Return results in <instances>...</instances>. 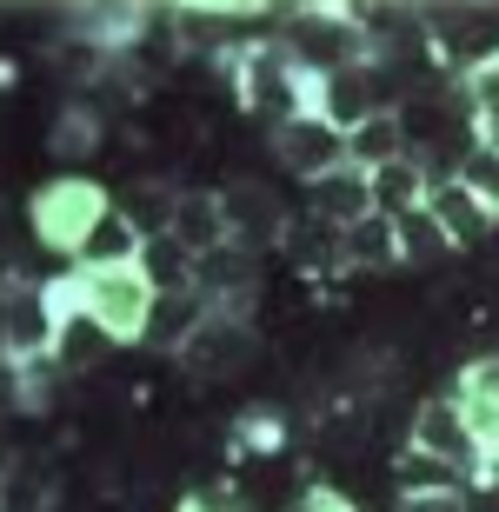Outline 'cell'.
<instances>
[{"mask_svg": "<svg viewBox=\"0 0 499 512\" xmlns=\"http://www.w3.org/2000/svg\"><path fill=\"white\" fill-rule=\"evenodd\" d=\"M114 207L127 213V227H134L140 240H160V233H173L180 187H173V180H127V187L114 193Z\"/></svg>", "mask_w": 499, "mask_h": 512, "instance_id": "cell-16", "label": "cell"}, {"mask_svg": "<svg viewBox=\"0 0 499 512\" xmlns=\"http://www.w3.org/2000/svg\"><path fill=\"white\" fill-rule=\"evenodd\" d=\"M453 399L466 406V426H473V439H480V459L499 466V353L466 360L460 380H453Z\"/></svg>", "mask_w": 499, "mask_h": 512, "instance_id": "cell-9", "label": "cell"}, {"mask_svg": "<svg viewBox=\"0 0 499 512\" xmlns=\"http://www.w3.org/2000/svg\"><path fill=\"white\" fill-rule=\"evenodd\" d=\"M453 180L499 213V147H460L453 153Z\"/></svg>", "mask_w": 499, "mask_h": 512, "instance_id": "cell-28", "label": "cell"}, {"mask_svg": "<svg viewBox=\"0 0 499 512\" xmlns=\"http://www.w3.org/2000/svg\"><path fill=\"white\" fill-rule=\"evenodd\" d=\"M393 486H400V499H413V493H466V473L446 466V459H433V453L400 446V459H393Z\"/></svg>", "mask_w": 499, "mask_h": 512, "instance_id": "cell-23", "label": "cell"}, {"mask_svg": "<svg viewBox=\"0 0 499 512\" xmlns=\"http://www.w3.org/2000/svg\"><path fill=\"white\" fill-rule=\"evenodd\" d=\"M60 506V486H54V466L40 453H14L7 459V512H54Z\"/></svg>", "mask_w": 499, "mask_h": 512, "instance_id": "cell-20", "label": "cell"}, {"mask_svg": "<svg viewBox=\"0 0 499 512\" xmlns=\"http://www.w3.org/2000/svg\"><path fill=\"white\" fill-rule=\"evenodd\" d=\"M400 512H466V493H413L400 499Z\"/></svg>", "mask_w": 499, "mask_h": 512, "instance_id": "cell-33", "label": "cell"}, {"mask_svg": "<svg viewBox=\"0 0 499 512\" xmlns=\"http://www.w3.org/2000/svg\"><path fill=\"white\" fill-rule=\"evenodd\" d=\"M406 446H413V453L446 459V466H460L466 479H473V473H486L480 439H473V426H466V406H460L453 393L420 399V406H413V419H406Z\"/></svg>", "mask_w": 499, "mask_h": 512, "instance_id": "cell-5", "label": "cell"}, {"mask_svg": "<svg viewBox=\"0 0 499 512\" xmlns=\"http://www.w3.org/2000/svg\"><path fill=\"white\" fill-rule=\"evenodd\" d=\"M307 213H320V220H333V227L346 233L353 220H366V213H373V173H360V167H333L327 180H313Z\"/></svg>", "mask_w": 499, "mask_h": 512, "instance_id": "cell-14", "label": "cell"}, {"mask_svg": "<svg viewBox=\"0 0 499 512\" xmlns=\"http://www.w3.org/2000/svg\"><path fill=\"white\" fill-rule=\"evenodd\" d=\"M400 266V227L386 213H366L346 227V273H386Z\"/></svg>", "mask_w": 499, "mask_h": 512, "instance_id": "cell-19", "label": "cell"}, {"mask_svg": "<svg viewBox=\"0 0 499 512\" xmlns=\"http://www.w3.org/2000/svg\"><path fill=\"white\" fill-rule=\"evenodd\" d=\"M134 266L147 273V286H154L160 300H173V293H193V253L180 247L173 233H160V240H147Z\"/></svg>", "mask_w": 499, "mask_h": 512, "instance_id": "cell-22", "label": "cell"}, {"mask_svg": "<svg viewBox=\"0 0 499 512\" xmlns=\"http://www.w3.org/2000/svg\"><path fill=\"white\" fill-rule=\"evenodd\" d=\"M140 247H147V240H140L134 227H127V213H107V220H100L94 227V240H87V247H80V260L74 266H134L140 260Z\"/></svg>", "mask_w": 499, "mask_h": 512, "instance_id": "cell-25", "label": "cell"}, {"mask_svg": "<svg viewBox=\"0 0 499 512\" xmlns=\"http://www.w3.org/2000/svg\"><path fill=\"white\" fill-rule=\"evenodd\" d=\"M273 160L293 173V180H327L333 167H346V133L333 127V120L320 114H287V120H273Z\"/></svg>", "mask_w": 499, "mask_h": 512, "instance_id": "cell-6", "label": "cell"}, {"mask_svg": "<svg viewBox=\"0 0 499 512\" xmlns=\"http://www.w3.org/2000/svg\"><path fill=\"white\" fill-rule=\"evenodd\" d=\"M7 393H14V413H54L60 393H67V366L60 360H34V366H7Z\"/></svg>", "mask_w": 499, "mask_h": 512, "instance_id": "cell-21", "label": "cell"}, {"mask_svg": "<svg viewBox=\"0 0 499 512\" xmlns=\"http://www.w3.org/2000/svg\"><path fill=\"white\" fill-rule=\"evenodd\" d=\"M173 240L200 260V253L227 247V207H220V187H180V213H173Z\"/></svg>", "mask_w": 499, "mask_h": 512, "instance_id": "cell-13", "label": "cell"}, {"mask_svg": "<svg viewBox=\"0 0 499 512\" xmlns=\"http://www.w3.org/2000/svg\"><path fill=\"white\" fill-rule=\"evenodd\" d=\"M173 512H253V499L233 486V479H200V486H187L180 493V506Z\"/></svg>", "mask_w": 499, "mask_h": 512, "instance_id": "cell-29", "label": "cell"}, {"mask_svg": "<svg viewBox=\"0 0 499 512\" xmlns=\"http://www.w3.org/2000/svg\"><path fill=\"white\" fill-rule=\"evenodd\" d=\"M400 227V266H440L446 253H453V240H446V227L433 220V207L406 213V220H393Z\"/></svg>", "mask_w": 499, "mask_h": 512, "instance_id": "cell-26", "label": "cell"}, {"mask_svg": "<svg viewBox=\"0 0 499 512\" xmlns=\"http://www.w3.org/2000/svg\"><path fill=\"white\" fill-rule=\"evenodd\" d=\"M426 193H433V167H426L420 153H406V160H393V167L373 173V213H386V220L420 213Z\"/></svg>", "mask_w": 499, "mask_h": 512, "instance_id": "cell-15", "label": "cell"}, {"mask_svg": "<svg viewBox=\"0 0 499 512\" xmlns=\"http://www.w3.org/2000/svg\"><path fill=\"white\" fill-rule=\"evenodd\" d=\"M466 512H499V466L466 479Z\"/></svg>", "mask_w": 499, "mask_h": 512, "instance_id": "cell-32", "label": "cell"}, {"mask_svg": "<svg viewBox=\"0 0 499 512\" xmlns=\"http://www.w3.org/2000/svg\"><path fill=\"white\" fill-rule=\"evenodd\" d=\"M253 353H260V326H253V313H240V306H207L200 326L180 340L173 366H180L193 386H220V380H240V373L253 366Z\"/></svg>", "mask_w": 499, "mask_h": 512, "instance_id": "cell-3", "label": "cell"}, {"mask_svg": "<svg viewBox=\"0 0 499 512\" xmlns=\"http://www.w3.org/2000/svg\"><path fill=\"white\" fill-rule=\"evenodd\" d=\"M287 512H360V506H353L340 486H320V479H313V486H300V499H293Z\"/></svg>", "mask_w": 499, "mask_h": 512, "instance_id": "cell-31", "label": "cell"}, {"mask_svg": "<svg viewBox=\"0 0 499 512\" xmlns=\"http://www.w3.org/2000/svg\"><path fill=\"white\" fill-rule=\"evenodd\" d=\"M193 293L207 306H240V313H253V300H260V253L247 247H213L193 260Z\"/></svg>", "mask_w": 499, "mask_h": 512, "instance_id": "cell-8", "label": "cell"}, {"mask_svg": "<svg viewBox=\"0 0 499 512\" xmlns=\"http://www.w3.org/2000/svg\"><path fill=\"white\" fill-rule=\"evenodd\" d=\"M426 207H433V220L446 227V240H453V253H473L493 240L499 213L486 207V200H473V193L460 187V180H433V193H426Z\"/></svg>", "mask_w": 499, "mask_h": 512, "instance_id": "cell-10", "label": "cell"}, {"mask_svg": "<svg viewBox=\"0 0 499 512\" xmlns=\"http://www.w3.org/2000/svg\"><path fill=\"white\" fill-rule=\"evenodd\" d=\"M460 100H466V114H499V54L460 87Z\"/></svg>", "mask_w": 499, "mask_h": 512, "instance_id": "cell-30", "label": "cell"}, {"mask_svg": "<svg viewBox=\"0 0 499 512\" xmlns=\"http://www.w3.org/2000/svg\"><path fill=\"white\" fill-rule=\"evenodd\" d=\"M114 213V193L100 187V180H47V187H34V200H27V227H34V240L47 253H60V260H80V247L94 240V227Z\"/></svg>", "mask_w": 499, "mask_h": 512, "instance_id": "cell-2", "label": "cell"}, {"mask_svg": "<svg viewBox=\"0 0 499 512\" xmlns=\"http://www.w3.org/2000/svg\"><path fill=\"white\" fill-rule=\"evenodd\" d=\"M280 446H287V413H280V406L260 399V406H240V413H233V426H227L233 459H273Z\"/></svg>", "mask_w": 499, "mask_h": 512, "instance_id": "cell-17", "label": "cell"}, {"mask_svg": "<svg viewBox=\"0 0 499 512\" xmlns=\"http://www.w3.org/2000/svg\"><path fill=\"white\" fill-rule=\"evenodd\" d=\"M220 207H227V247H247V253H267L287 240V207L273 200V187H260V180H233V187H220Z\"/></svg>", "mask_w": 499, "mask_h": 512, "instance_id": "cell-7", "label": "cell"}, {"mask_svg": "<svg viewBox=\"0 0 499 512\" xmlns=\"http://www.w3.org/2000/svg\"><path fill=\"white\" fill-rule=\"evenodd\" d=\"M280 247H287V260L300 266V273H313V280H333V273H346V233L333 227V220H320V213L293 220Z\"/></svg>", "mask_w": 499, "mask_h": 512, "instance_id": "cell-11", "label": "cell"}, {"mask_svg": "<svg viewBox=\"0 0 499 512\" xmlns=\"http://www.w3.org/2000/svg\"><path fill=\"white\" fill-rule=\"evenodd\" d=\"M100 140H107V114H100L87 94H67L54 127H47V153H54V160H94Z\"/></svg>", "mask_w": 499, "mask_h": 512, "instance_id": "cell-12", "label": "cell"}, {"mask_svg": "<svg viewBox=\"0 0 499 512\" xmlns=\"http://www.w3.org/2000/svg\"><path fill=\"white\" fill-rule=\"evenodd\" d=\"M60 306L47 293V280L34 273H7V366H34L60 353Z\"/></svg>", "mask_w": 499, "mask_h": 512, "instance_id": "cell-4", "label": "cell"}, {"mask_svg": "<svg viewBox=\"0 0 499 512\" xmlns=\"http://www.w3.org/2000/svg\"><path fill=\"white\" fill-rule=\"evenodd\" d=\"M60 306V326L67 320H94L114 346H147V320H154V286L140 266H67L60 280H47Z\"/></svg>", "mask_w": 499, "mask_h": 512, "instance_id": "cell-1", "label": "cell"}, {"mask_svg": "<svg viewBox=\"0 0 499 512\" xmlns=\"http://www.w3.org/2000/svg\"><path fill=\"white\" fill-rule=\"evenodd\" d=\"M200 313H207V300L200 293H173V300H154V320H147V346L154 353H180V340H187L193 326H200Z\"/></svg>", "mask_w": 499, "mask_h": 512, "instance_id": "cell-24", "label": "cell"}, {"mask_svg": "<svg viewBox=\"0 0 499 512\" xmlns=\"http://www.w3.org/2000/svg\"><path fill=\"white\" fill-rule=\"evenodd\" d=\"M406 127H400V114H373L366 127H353L346 133V167H360V173H380V167H393V160H406Z\"/></svg>", "mask_w": 499, "mask_h": 512, "instance_id": "cell-18", "label": "cell"}, {"mask_svg": "<svg viewBox=\"0 0 499 512\" xmlns=\"http://www.w3.org/2000/svg\"><path fill=\"white\" fill-rule=\"evenodd\" d=\"M107 353H114V340H107L94 320H67V333H60V353H54V360L67 366V380H80V373H94Z\"/></svg>", "mask_w": 499, "mask_h": 512, "instance_id": "cell-27", "label": "cell"}]
</instances>
